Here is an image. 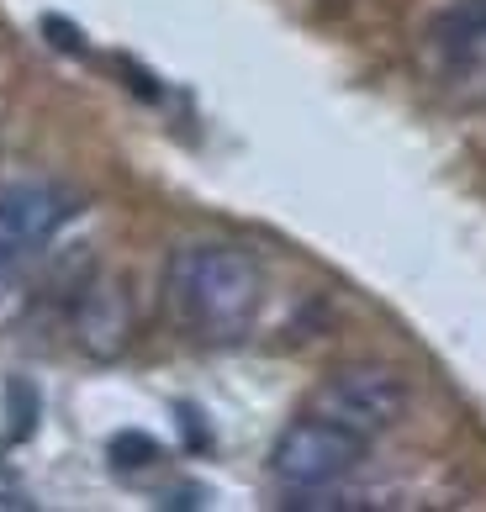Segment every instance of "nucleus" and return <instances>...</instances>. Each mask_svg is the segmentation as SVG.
Returning a JSON list of instances; mask_svg holds the SVG:
<instances>
[{
    "mask_svg": "<svg viewBox=\"0 0 486 512\" xmlns=\"http://www.w3.org/2000/svg\"><path fill=\"white\" fill-rule=\"evenodd\" d=\"M164 301L201 344H233L265 307V270L238 243H191L164 270Z\"/></svg>",
    "mask_w": 486,
    "mask_h": 512,
    "instance_id": "f257e3e1",
    "label": "nucleus"
},
{
    "mask_svg": "<svg viewBox=\"0 0 486 512\" xmlns=\"http://www.w3.org/2000/svg\"><path fill=\"white\" fill-rule=\"evenodd\" d=\"M43 32H53V43H59V48H69V53H80V48H85L80 37H74V27H69V22H59V16H48V22H43Z\"/></svg>",
    "mask_w": 486,
    "mask_h": 512,
    "instance_id": "6e6552de",
    "label": "nucleus"
},
{
    "mask_svg": "<svg viewBox=\"0 0 486 512\" xmlns=\"http://www.w3.org/2000/svg\"><path fill=\"white\" fill-rule=\"evenodd\" d=\"M312 412L360 439H381L407 417V381L386 365H344L317 386Z\"/></svg>",
    "mask_w": 486,
    "mask_h": 512,
    "instance_id": "20e7f679",
    "label": "nucleus"
},
{
    "mask_svg": "<svg viewBox=\"0 0 486 512\" xmlns=\"http://www.w3.org/2000/svg\"><path fill=\"white\" fill-rule=\"evenodd\" d=\"M434 37H439V48L450 53L455 64L481 59L486 53V0H460L455 11H444Z\"/></svg>",
    "mask_w": 486,
    "mask_h": 512,
    "instance_id": "423d86ee",
    "label": "nucleus"
},
{
    "mask_svg": "<svg viewBox=\"0 0 486 512\" xmlns=\"http://www.w3.org/2000/svg\"><path fill=\"white\" fill-rule=\"evenodd\" d=\"M74 344L90 359H117L133 344V296L122 291V280L96 275L80 286V296H74Z\"/></svg>",
    "mask_w": 486,
    "mask_h": 512,
    "instance_id": "39448f33",
    "label": "nucleus"
},
{
    "mask_svg": "<svg viewBox=\"0 0 486 512\" xmlns=\"http://www.w3.org/2000/svg\"><path fill=\"white\" fill-rule=\"evenodd\" d=\"M74 201L48 180H16L0 191V301L16 296L37 254L53 243V233L69 222Z\"/></svg>",
    "mask_w": 486,
    "mask_h": 512,
    "instance_id": "7ed1b4c3",
    "label": "nucleus"
},
{
    "mask_svg": "<svg viewBox=\"0 0 486 512\" xmlns=\"http://www.w3.org/2000/svg\"><path fill=\"white\" fill-rule=\"evenodd\" d=\"M111 460L122 470H143V465L159 460V444L148 439V433H117V439H111Z\"/></svg>",
    "mask_w": 486,
    "mask_h": 512,
    "instance_id": "0eeeda50",
    "label": "nucleus"
},
{
    "mask_svg": "<svg viewBox=\"0 0 486 512\" xmlns=\"http://www.w3.org/2000/svg\"><path fill=\"white\" fill-rule=\"evenodd\" d=\"M365 449H370V439L307 412V417L280 428V439L270 449V476L286 486V497L291 491H333L365 460Z\"/></svg>",
    "mask_w": 486,
    "mask_h": 512,
    "instance_id": "f03ea898",
    "label": "nucleus"
}]
</instances>
